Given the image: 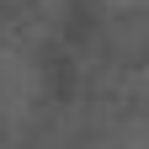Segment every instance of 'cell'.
<instances>
[{
	"label": "cell",
	"instance_id": "1",
	"mask_svg": "<svg viewBox=\"0 0 149 149\" xmlns=\"http://www.w3.org/2000/svg\"><path fill=\"white\" fill-rule=\"evenodd\" d=\"M43 101V64L22 43H0V123H27Z\"/></svg>",
	"mask_w": 149,
	"mask_h": 149
},
{
	"label": "cell",
	"instance_id": "2",
	"mask_svg": "<svg viewBox=\"0 0 149 149\" xmlns=\"http://www.w3.org/2000/svg\"><path fill=\"white\" fill-rule=\"evenodd\" d=\"M96 149H149V117L144 123H123L117 133H112L107 144H96Z\"/></svg>",
	"mask_w": 149,
	"mask_h": 149
}]
</instances>
